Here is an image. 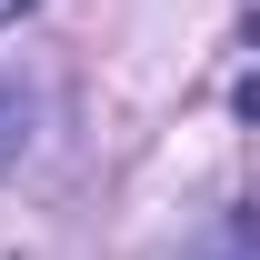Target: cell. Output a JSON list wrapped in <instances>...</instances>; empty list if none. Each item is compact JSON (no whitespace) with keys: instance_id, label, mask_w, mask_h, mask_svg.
I'll use <instances>...</instances> for the list:
<instances>
[{"instance_id":"cell-1","label":"cell","mask_w":260,"mask_h":260,"mask_svg":"<svg viewBox=\"0 0 260 260\" xmlns=\"http://www.w3.org/2000/svg\"><path fill=\"white\" fill-rule=\"evenodd\" d=\"M20 140H30V100H20V80H0V170L20 160Z\"/></svg>"},{"instance_id":"cell-2","label":"cell","mask_w":260,"mask_h":260,"mask_svg":"<svg viewBox=\"0 0 260 260\" xmlns=\"http://www.w3.org/2000/svg\"><path fill=\"white\" fill-rule=\"evenodd\" d=\"M10 10H20V0H0V20H10Z\"/></svg>"}]
</instances>
